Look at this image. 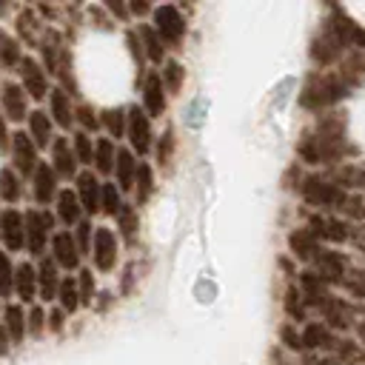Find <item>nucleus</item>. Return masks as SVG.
<instances>
[{
	"mask_svg": "<svg viewBox=\"0 0 365 365\" xmlns=\"http://www.w3.org/2000/svg\"><path fill=\"white\" fill-rule=\"evenodd\" d=\"M299 194L308 205L314 208H342L348 202V194L345 188L331 180V177H319V174H311L299 182Z\"/></svg>",
	"mask_w": 365,
	"mask_h": 365,
	"instance_id": "f03ea898",
	"label": "nucleus"
},
{
	"mask_svg": "<svg viewBox=\"0 0 365 365\" xmlns=\"http://www.w3.org/2000/svg\"><path fill=\"white\" fill-rule=\"evenodd\" d=\"M117 151H120V148L114 145L111 137H100V140H94V171H97L100 177H106V174L114 171Z\"/></svg>",
	"mask_w": 365,
	"mask_h": 365,
	"instance_id": "cd10ccee",
	"label": "nucleus"
},
{
	"mask_svg": "<svg viewBox=\"0 0 365 365\" xmlns=\"http://www.w3.org/2000/svg\"><path fill=\"white\" fill-rule=\"evenodd\" d=\"M77 291H80V305H91V302H94L97 285H94L91 268H80V277H77Z\"/></svg>",
	"mask_w": 365,
	"mask_h": 365,
	"instance_id": "79ce46f5",
	"label": "nucleus"
},
{
	"mask_svg": "<svg viewBox=\"0 0 365 365\" xmlns=\"http://www.w3.org/2000/svg\"><path fill=\"white\" fill-rule=\"evenodd\" d=\"M60 282H63V279L57 277V262H54V259H43V262L37 265V294H40V299H46V302L57 299Z\"/></svg>",
	"mask_w": 365,
	"mask_h": 365,
	"instance_id": "393cba45",
	"label": "nucleus"
},
{
	"mask_svg": "<svg viewBox=\"0 0 365 365\" xmlns=\"http://www.w3.org/2000/svg\"><path fill=\"white\" fill-rule=\"evenodd\" d=\"M285 311H288V317L302 319V314H305V299H302V294H299L297 288H291V291L285 294Z\"/></svg>",
	"mask_w": 365,
	"mask_h": 365,
	"instance_id": "de8ad7c7",
	"label": "nucleus"
},
{
	"mask_svg": "<svg viewBox=\"0 0 365 365\" xmlns=\"http://www.w3.org/2000/svg\"><path fill=\"white\" fill-rule=\"evenodd\" d=\"M0 148H3V151L11 148V140H9V134H6V123H3V117H0Z\"/></svg>",
	"mask_w": 365,
	"mask_h": 365,
	"instance_id": "5fc2aeb1",
	"label": "nucleus"
},
{
	"mask_svg": "<svg viewBox=\"0 0 365 365\" xmlns=\"http://www.w3.org/2000/svg\"><path fill=\"white\" fill-rule=\"evenodd\" d=\"M125 137H128V143H131V148L143 157V154H148V148H151V123H148V114L143 111V108H137V106H131L128 108V128H125Z\"/></svg>",
	"mask_w": 365,
	"mask_h": 365,
	"instance_id": "1a4fd4ad",
	"label": "nucleus"
},
{
	"mask_svg": "<svg viewBox=\"0 0 365 365\" xmlns=\"http://www.w3.org/2000/svg\"><path fill=\"white\" fill-rule=\"evenodd\" d=\"M11 291H14V265H11L9 254L0 251V299L11 297Z\"/></svg>",
	"mask_w": 365,
	"mask_h": 365,
	"instance_id": "a19ab883",
	"label": "nucleus"
},
{
	"mask_svg": "<svg viewBox=\"0 0 365 365\" xmlns=\"http://www.w3.org/2000/svg\"><path fill=\"white\" fill-rule=\"evenodd\" d=\"M311 265H314V274H319L325 282H342L348 277V259L331 248H319Z\"/></svg>",
	"mask_w": 365,
	"mask_h": 365,
	"instance_id": "9b49d317",
	"label": "nucleus"
},
{
	"mask_svg": "<svg viewBox=\"0 0 365 365\" xmlns=\"http://www.w3.org/2000/svg\"><path fill=\"white\" fill-rule=\"evenodd\" d=\"M11 160H14V171L17 174H34L37 171V145H34V140L29 137V134H23V131H14L11 134Z\"/></svg>",
	"mask_w": 365,
	"mask_h": 365,
	"instance_id": "9d476101",
	"label": "nucleus"
},
{
	"mask_svg": "<svg viewBox=\"0 0 365 365\" xmlns=\"http://www.w3.org/2000/svg\"><path fill=\"white\" fill-rule=\"evenodd\" d=\"M120 188L114 185V182H103V200H100V211L106 214V217H117L120 214V208L125 205L123 200H120Z\"/></svg>",
	"mask_w": 365,
	"mask_h": 365,
	"instance_id": "4c0bfd02",
	"label": "nucleus"
},
{
	"mask_svg": "<svg viewBox=\"0 0 365 365\" xmlns=\"http://www.w3.org/2000/svg\"><path fill=\"white\" fill-rule=\"evenodd\" d=\"M117 251H120V240L108 225H97L94 228V242H91V259L94 268L108 274L117 265Z\"/></svg>",
	"mask_w": 365,
	"mask_h": 365,
	"instance_id": "20e7f679",
	"label": "nucleus"
},
{
	"mask_svg": "<svg viewBox=\"0 0 365 365\" xmlns=\"http://www.w3.org/2000/svg\"><path fill=\"white\" fill-rule=\"evenodd\" d=\"M57 302L66 314H74L80 308V291H77V279H63L60 282V294H57Z\"/></svg>",
	"mask_w": 365,
	"mask_h": 365,
	"instance_id": "e433bc0d",
	"label": "nucleus"
},
{
	"mask_svg": "<svg viewBox=\"0 0 365 365\" xmlns=\"http://www.w3.org/2000/svg\"><path fill=\"white\" fill-rule=\"evenodd\" d=\"M3 325L11 336V345H20L23 336L29 334V311L23 308V302H6L3 308Z\"/></svg>",
	"mask_w": 365,
	"mask_h": 365,
	"instance_id": "6ab92c4d",
	"label": "nucleus"
},
{
	"mask_svg": "<svg viewBox=\"0 0 365 365\" xmlns=\"http://www.w3.org/2000/svg\"><path fill=\"white\" fill-rule=\"evenodd\" d=\"M80 248H77V240H74V234H68V231H57L54 237H51V259L57 262V268H63V271H74L77 265H80Z\"/></svg>",
	"mask_w": 365,
	"mask_h": 365,
	"instance_id": "f8f14e48",
	"label": "nucleus"
},
{
	"mask_svg": "<svg viewBox=\"0 0 365 365\" xmlns=\"http://www.w3.org/2000/svg\"><path fill=\"white\" fill-rule=\"evenodd\" d=\"M71 145H74V154H77L80 165H94V140L86 131H77Z\"/></svg>",
	"mask_w": 365,
	"mask_h": 365,
	"instance_id": "58836bf2",
	"label": "nucleus"
},
{
	"mask_svg": "<svg viewBox=\"0 0 365 365\" xmlns=\"http://www.w3.org/2000/svg\"><path fill=\"white\" fill-rule=\"evenodd\" d=\"M0 108H3L6 120H11V123L29 120L31 111H29V94H26V88L17 86V83H3V88H0Z\"/></svg>",
	"mask_w": 365,
	"mask_h": 365,
	"instance_id": "0eeeda50",
	"label": "nucleus"
},
{
	"mask_svg": "<svg viewBox=\"0 0 365 365\" xmlns=\"http://www.w3.org/2000/svg\"><path fill=\"white\" fill-rule=\"evenodd\" d=\"M319 311H322V317H325V325H334V328H348L351 319H354L348 302H342L339 297H331Z\"/></svg>",
	"mask_w": 365,
	"mask_h": 365,
	"instance_id": "c85d7f7f",
	"label": "nucleus"
},
{
	"mask_svg": "<svg viewBox=\"0 0 365 365\" xmlns=\"http://www.w3.org/2000/svg\"><path fill=\"white\" fill-rule=\"evenodd\" d=\"M137 168H140V163L134 160V151L120 148V151H117V163H114V180H117V188H120V191H131V188H134V182H137Z\"/></svg>",
	"mask_w": 365,
	"mask_h": 365,
	"instance_id": "b1692460",
	"label": "nucleus"
},
{
	"mask_svg": "<svg viewBox=\"0 0 365 365\" xmlns=\"http://www.w3.org/2000/svg\"><path fill=\"white\" fill-rule=\"evenodd\" d=\"M17 74H20V86L26 88V94L31 100H46V94H51L48 80H46V68L34 57H23V63L17 66Z\"/></svg>",
	"mask_w": 365,
	"mask_h": 365,
	"instance_id": "39448f33",
	"label": "nucleus"
},
{
	"mask_svg": "<svg viewBox=\"0 0 365 365\" xmlns=\"http://www.w3.org/2000/svg\"><path fill=\"white\" fill-rule=\"evenodd\" d=\"M165 86H163V77L160 74H148L145 86H143V111L148 117H160L165 111Z\"/></svg>",
	"mask_w": 365,
	"mask_h": 365,
	"instance_id": "aec40b11",
	"label": "nucleus"
},
{
	"mask_svg": "<svg viewBox=\"0 0 365 365\" xmlns=\"http://www.w3.org/2000/svg\"><path fill=\"white\" fill-rule=\"evenodd\" d=\"M74 120L80 123V131H86L88 134V128H100V114L91 108V106H77V111H74Z\"/></svg>",
	"mask_w": 365,
	"mask_h": 365,
	"instance_id": "37998d69",
	"label": "nucleus"
},
{
	"mask_svg": "<svg viewBox=\"0 0 365 365\" xmlns=\"http://www.w3.org/2000/svg\"><path fill=\"white\" fill-rule=\"evenodd\" d=\"M205 106V100L202 97H197V100H191V106H188V111H185V123L191 125V128H197L200 123H202V114H200V108Z\"/></svg>",
	"mask_w": 365,
	"mask_h": 365,
	"instance_id": "8fccbe9b",
	"label": "nucleus"
},
{
	"mask_svg": "<svg viewBox=\"0 0 365 365\" xmlns=\"http://www.w3.org/2000/svg\"><path fill=\"white\" fill-rule=\"evenodd\" d=\"M137 34L143 37L145 57H148L151 63H160V60L165 57V46H163V37L157 34V29H154V26H140V29H137Z\"/></svg>",
	"mask_w": 365,
	"mask_h": 365,
	"instance_id": "473e14b6",
	"label": "nucleus"
},
{
	"mask_svg": "<svg viewBox=\"0 0 365 365\" xmlns=\"http://www.w3.org/2000/svg\"><path fill=\"white\" fill-rule=\"evenodd\" d=\"M20 20H26V29H31V23H37L31 11H23V14H20ZM34 40H37L34 34H26V43H29V46H34Z\"/></svg>",
	"mask_w": 365,
	"mask_h": 365,
	"instance_id": "864d4df0",
	"label": "nucleus"
},
{
	"mask_svg": "<svg viewBox=\"0 0 365 365\" xmlns=\"http://www.w3.org/2000/svg\"><path fill=\"white\" fill-rule=\"evenodd\" d=\"M20 63H23V51L17 46V40H11L6 31H0V66L17 68Z\"/></svg>",
	"mask_w": 365,
	"mask_h": 365,
	"instance_id": "c9c22d12",
	"label": "nucleus"
},
{
	"mask_svg": "<svg viewBox=\"0 0 365 365\" xmlns=\"http://www.w3.org/2000/svg\"><path fill=\"white\" fill-rule=\"evenodd\" d=\"M100 125L106 128L108 137L120 140V137H125V128H128V111L125 108H106V111H100Z\"/></svg>",
	"mask_w": 365,
	"mask_h": 365,
	"instance_id": "7c9ffc66",
	"label": "nucleus"
},
{
	"mask_svg": "<svg viewBox=\"0 0 365 365\" xmlns=\"http://www.w3.org/2000/svg\"><path fill=\"white\" fill-rule=\"evenodd\" d=\"M311 228H314V234H317L319 240H328V242H345V240L351 237L348 222L339 220V217H328V214L314 217V220H311Z\"/></svg>",
	"mask_w": 365,
	"mask_h": 365,
	"instance_id": "4be33fe9",
	"label": "nucleus"
},
{
	"mask_svg": "<svg viewBox=\"0 0 365 365\" xmlns=\"http://www.w3.org/2000/svg\"><path fill=\"white\" fill-rule=\"evenodd\" d=\"M0 240L6 251H23L26 248V214L17 208H6L0 220Z\"/></svg>",
	"mask_w": 365,
	"mask_h": 365,
	"instance_id": "6e6552de",
	"label": "nucleus"
},
{
	"mask_svg": "<svg viewBox=\"0 0 365 365\" xmlns=\"http://www.w3.org/2000/svg\"><path fill=\"white\" fill-rule=\"evenodd\" d=\"M74 182H77V200H80L83 211L97 214L100 211V200H103V182H100V177L91 174V171H80Z\"/></svg>",
	"mask_w": 365,
	"mask_h": 365,
	"instance_id": "2eb2a0df",
	"label": "nucleus"
},
{
	"mask_svg": "<svg viewBox=\"0 0 365 365\" xmlns=\"http://www.w3.org/2000/svg\"><path fill=\"white\" fill-rule=\"evenodd\" d=\"M345 94H348V80L342 74H311V80L302 88L299 103L311 111H319V108L334 106Z\"/></svg>",
	"mask_w": 365,
	"mask_h": 365,
	"instance_id": "f257e3e1",
	"label": "nucleus"
},
{
	"mask_svg": "<svg viewBox=\"0 0 365 365\" xmlns=\"http://www.w3.org/2000/svg\"><path fill=\"white\" fill-rule=\"evenodd\" d=\"M279 339H282L291 351H299V348H302V331H297L291 322H285V325L279 328Z\"/></svg>",
	"mask_w": 365,
	"mask_h": 365,
	"instance_id": "09e8293b",
	"label": "nucleus"
},
{
	"mask_svg": "<svg viewBox=\"0 0 365 365\" xmlns=\"http://www.w3.org/2000/svg\"><path fill=\"white\" fill-rule=\"evenodd\" d=\"M342 48H345V43H342V40H339V34L328 26V29L322 31V37H317V40H314L311 57H314V63H319V66H331V63L342 54Z\"/></svg>",
	"mask_w": 365,
	"mask_h": 365,
	"instance_id": "a211bd4d",
	"label": "nucleus"
},
{
	"mask_svg": "<svg viewBox=\"0 0 365 365\" xmlns=\"http://www.w3.org/2000/svg\"><path fill=\"white\" fill-rule=\"evenodd\" d=\"M336 339H334V334H331V328L325 325V322H308L305 328H302V348H331Z\"/></svg>",
	"mask_w": 365,
	"mask_h": 365,
	"instance_id": "c756f323",
	"label": "nucleus"
},
{
	"mask_svg": "<svg viewBox=\"0 0 365 365\" xmlns=\"http://www.w3.org/2000/svg\"><path fill=\"white\" fill-rule=\"evenodd\" d=\"M114 220H117V225H120V234H123V240H125V242H134V240H137V231H140L137 208H131V205L125 202Z\"/></svg>",
	"mask_w": 365,
	"mask_h": 365,
	"instance_id": "72a5a7b5",
	"label": "nucleus"
},
{
	"mask_svg": "<svg viewBox=\"0 0 365 365\" xmlns=\"http://www.w3.org/2000/svg\"><path fill=\"white\" fill-rule=\"evenodd\" d=\"M77 234H74V240H77V248H80V254H91V242H94V231H91V222L88 220H83L77 228H74Z\"/></svg>",
	"mask_w": 365,
	"mask_h": 365,
	"instance_id": "a18cd8bd",
	"label": "nucleus"
},
{
	"mask_svg": "<svg viewBox=\"0 0 365 365\" xmlns=\"http://www.w3.org/2000/svg\"><path fill=\"white\" fill-rule=\"evenodd\" d=\"M66 317H68V314H66L63 308H51V311H48V331H54V334H57V331H63Z\"/></svg>",
	"mask_w": 365,
	"mask_h": 365,
	"instance_id": "3c124183",
	"label": "nucleus"
},
{
	"mask_svg": "<svg viewBox=\"0 0 365 365\" xmlns=\"http://www.w3.org/2000/svg\"><path fill=\"white\" fill-rule=\"evenodd\" d=\"M77 165H80V160L74 154V145H68L66 137H54V143H51V168H54V174L63 177V180H68V177L77 180V174H80Z\"/></svg>",
	"mask_w": 365,
	"mask_h": 365,
	"instance_id": "ddd939ff",
	"label": "nucleus"
},
{
	"mask_svg": "<svg viewBox=\"0 0 365 365\" xmlns=\"http://www.w3.org/2000/svg\"><path fill=\"white\" fill-rule=\"evenodd\" d=\"M288 245H291V251H294V257L297 259H302V262H314V257L319 254V237L314 234V228L311 225H302V228H294L291 234H288Z\"/></svg>",
	"mask_w": 365,
	"mask_h": 365,
	"instance_id": "f3484780",
	"label": "nucleus"
},
{
	"mask_svg": "<svg viewBox=\"0 0 365 365\" xmlns=\"http://www.w3.org/2000/svg\"><path fill=\"white\" fill-rule=\"evenodd\" d=\"M57 194H60V188H57L54 168L46 165V163H40L37 171L31 174V197H34V202L37 205H48L51 200H57Z\"/></svg>",
	"mask_w": 365,
	"mask_h": 365,
	"instance_id": "4468645a",
	"label": "nucleus"
},
{
	"mask_svg": "<svg viewBox=\"0 0 365 365\" xmlns=\"http://www.w3.org/2000/svg\"><path fill=\"white\" fill-rule=\"evenodd\" d=\"M9 351H11V336H9V331H6V325L0 319V356H6Z\"/></svg>",
	"mask_w": 365,
	"mask_h": 365,
	"instance_id": "603ef678",
	"label": "nucleus"
},
{
	"mask_svg": "<svg viewBox=\"0 0 365 365\" xmlns=\"http://www.w3.org/2000/svg\"><path fill=\"white\" fill-rule=\"evenodd\" d=\"M54 214H48L46 208H29L26 211V248L31 257H43L46 245L51 242L54 231Z\"/></svg>",
	"mask_w": 365,
	"mask_h": 365,
	"instance_id": "7ed1b4c3",
	"label": "nucleus"
},
{
	"mask_svg": "<svg viewBox=\"0 0 365 365\" xmlns=\"http://www.w3.org/2000/svg\"><path fill=\"white\" fill-rule=\"evenodd\" d=\"M297 291L302 294L305 305H317V308H322V305L331 299L328 282H325L319 274H314V271H302V274L297 277Z\"/></svg>",
	"mask_w": 365,
	"mask_h": 365,
	"instance_id": "dca6fc26",
	"label": "nucleus"
},
{
	"mask_svg": "<svg viewBox=\"0 0 365 365\" xmlns=\"http://www.w3.org/2000/svg\"><path fill=\"white\" fill-rule=\"evenodd\" d=\"M54 217L63 222V225H80L83 222V205L77 200V191H68V188H60L57 200H54Z\"/></svg>",
	"mask_w": 365,
	"mask_h": 365,
	"instance_id": "412c9836",
	"label": "nucleus"
},
{
	"mask_svg": "<svg viewBox=\"0 0 365 365\" xmlns=\"http://www.w3.org/2000/svg\"><path fill=\"white\" fill-rule=\"evenodd\" d=\"M160 77H163L165 91H168V94H177V91L182 88V83H185V68H182V63L168 60V63H165V68L160 71Z\"/></svg>",
	"mask_w": 365,
	"mask_h": 365,
	"instance_id": "f704fd0d",
	"label": "nucleus"
},
{
	"mask_svg": "<svg viewBox=\"0 0 365 365\" xmlns=\"http://www.w3.org/2000/svg\"><path fill=\"white\" fill-rule=\"evenodd\" d=\"M0 220H3V211H0Z\"/></svg>",
	"mask_w": 365,
	"mask_h": 365,
	"instance_id": "6e6d98bb",
	"label": "nucleus"
},
{
	"mask_svg": "<svg viewBox=\"0 0 365 365\" xmlns=\"http://www.w3.org/2000/svg\"><path fill=\"white\" fill-rule=\"evenodd\" d=\"M154 29L165 43L177 46L185 34V20L177 6H160V9H154Z\"/></svg>",
	"mask_w": 365,
	"mask_h": 365,
	"instance_id": "423d86ee",
	"label": "nucleus"
},
{
	"mask_svg": "<svg viewBox=\"0 0 365 365\" xmlns=\"http://www.w3.org/2000/svg\"><path fill=\"white\" fill-rule=\"evenodd\" d=\"M174 145H177L174 134H171V131H163V137H160V143H157V160H160V165H168V163H171Z\"/></svg>",
	"mask_w": 365,
	"mask_h": 365,
	"instance_id": "49530a36",
	"label": "nucleus"
},
{
	"mask_svg": "<svg viewBox=\"0 0 365 365\" xmlns=\"http://www.w3.org/2000/svg\"><path fill=\"white\" fill-rule=\"evenodd\" d=\"M134 188H137V202H145L151 197V191H154V174H151V165L148 163H140Z\"/></svg>",
	"mask_w": 365,
	"mask_h": 365,
	"instance_id": "ea45409f",
	"label": "nucleus"
},
{
	"mask_svg": "<svg viewBox=\"0 0 365 365\" xmlns=\"http://www.w3.org/2000/svg\"><path fill=\"white\" fill-rule=\"evenodd\" d=\"M14 294L20 302H31L37 297V268L31 262L14 265Z\"/></svg>",
	"mask_w": 365,
	"mask_h": 365,
	"instance_id": "a878e982",
	"label": "nucleus"
},
{
	"mask_svg": "<svg viewBox=\"0 0 365 365\" xmlns=\"http://www.w3.org/2000/svg\"><path fill=\"white\" fill-rule=\"evenodd\" d=\"M68 94L71 91H66V88H51V94H48V114H51V120L60 125V128H68L71 123H74V106H71V100H68Z\"/></svg>",
	"mask_w": 365,
	"mask_h": 365,
	"instance_id": "5701e85b",
	"label": "nucleus"
},
{
	"mask_svg": "<svg viewBox=\"0 0 365 365\" xmlns=\"http://www.w3.org/2000/svg\"><path fill=\"white\" fill-rule=\"evenodd\" d=\"M29 137L34 140L37 148H46V145L54 143V137H51V117L43 108H34L29 114Z\"/></svg>",
	"mask_w": 365,
	"mask_h": 365,
	"instance_id": "bb28decb",
	"label": "nucleus"
},
{
	"mask_svg": "<svg viewBox=\"0 0 365 365\" xmlns=\"http://www.w3.org/2000/svg\"><path fill=\"white\" fill-rule=\"evenodd\" d=\"M46 319H48V314H46L40 305H31V308H29V334H31V336H43V331L48 328Z\"/></svg>",
	"mask_w": 365,
	"mask_h": 365,
	"instance_id": "c03bdc74",
	"label": "nucleus"
},
{
	"mask_svg": "<svg viewBox=\"0 0 365 365\" xmlns=\"http://www.w3.org/2000/svg\"><path fill=\"white\" fill-rule=\"evenodd\" d=\"M0 200L11 205L23 200V177L14 168H0Z\"/></svg>",
	"mask_w": 365,
	"mask_h": 365,
	"instance_id": "2f4dec72",
	"label": "nucleus"
}]
</instances>
